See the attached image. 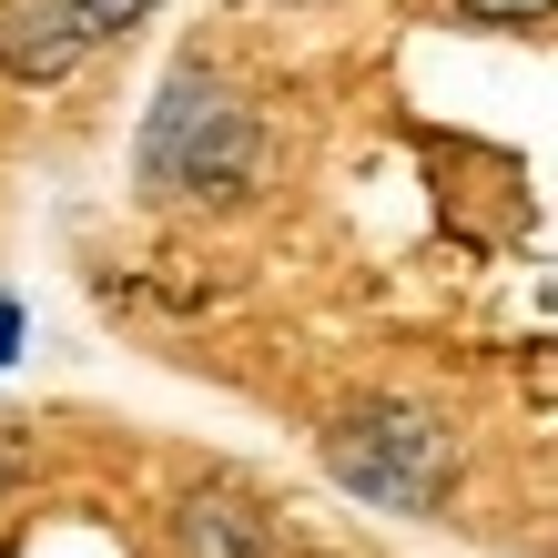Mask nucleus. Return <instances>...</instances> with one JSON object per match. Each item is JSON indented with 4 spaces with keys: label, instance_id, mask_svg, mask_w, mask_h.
Here are the masks:
<instances>
[{
    "label": "nucleus",
    "instance_id": "f03ea898",
    "mask_svg": "<svg viewBox=\"0 0 558 558\" xmlns=\"http://www.w3.org/2000/svg\"><path fill=\"white\" fill-rule=\"evenodd\" d=\"M315 457H325V477H336L345 498H366L386 518H426L457 487V437L426 407H407V397H355V407H336V416H325V437H315Z\"/></svg>",
    "mask_w": 558,
    "mask_h": 558
},
{
    "label": "nucleus",
    "instance_id": "7ed1b4c3",
    "mask_svg": "<svg viewBox=\"0 0 558 558\" xmlns=\"http://www.w3.org/2000/svg\"><path fill=\"white\" fill-rule=\"evenodd\" d=\"M173 558H284L275 508L244 487H183L173 498Z\"/></svg>",
    "mask_w": 558,
    "mask_h": 558
},
{
    "label": "nucleus",
    "instance_id": "f257e3e1",
    "mask_svg": "<svg viewBox=\"0 0 558 558\" xmlns=\"http://www.w3.org/2000/svg\"><path fill=\"white\" fill-rule=\"evenodd\" d=\"M133 173H143L153 204L234 214V204H254V183H265V122H254V102L223 72L183 61V72L153 92V112H143Z\"/></svg>",
    "mask_w": 558,
    "mask_h": 558
},
{
    "label": "nucleus",
    "instance_id": "39448f33",
    "mask_svg": "<svg viewBox=\"0 0 558 558\" xmlns=\"http://www.w3.org/2000/svg\"><path fill=\"white\" fill-rule=\"evenodd\" d=\"M457 21H487V31H538V21H558V0H447Z\"/></svg>",
    "mask_w": 558,
    "mask_h": 558
},
{
    "label": "nucleus",
    "instance_id": "423d86ee",
    "mask_svg": "<svg viewBox=\"0 0 558 558\" xmlns=\"http://www.w3.org/2000/svg\"><path fill=\"white\" fill-rule=\"evenodd\" d=\"M143 11H153V0H72V21L92 31V41H122V31H133Z\"/></svg>",
    "mask_w": 558,
    "mask_h": 558
},
{
    "label": "nucleus",
    "instance_id": "20e7f679",
    "mask_svg": "<svg viewBox=\"0 0 558 558\" xmlns=\"http://www.w3.org/2000/svg\"><path fill=\"white\" fill-rule=\"evenodd\" d=\"M82 51H92V31L72 21V0H11L0 11V72L11 82H61V72H82Z\"/></svg>",
    "mask_w": 558,
    "mask_h": 558
},
{
    "label": "nucleus",
    "instance_id": "0eeeda50",
    "mask_svg": "<svg viewBox=\"0 0 558 558\" xmlns=\"http://www.w3.org/2000/svg\"><path fill=\"white\" fill-rule=\"evenodd\" d=\"M21 325H31V315H21V294H0V366L21 355Z\"/></svg>",
    "mask_w": 558,
    "mask_h": 558
},
{
    "label": "nucleus",
    "instance_id": "6e6552de",
    "mask_svg": "<svg viewBox=\"0 0 558 558\" xmlns=\"http://www.w3.org/2000/svg\"><path fill=\"white\" fill-rule=\"evenodd\" d=\"M21 468H31V437H21V426H0V487H11Z\"/></svg>",
    "mask_w": 558,
    "mask_h": 558
}]
</instances>
